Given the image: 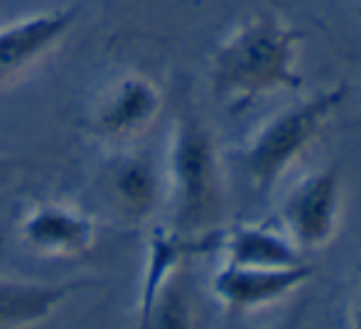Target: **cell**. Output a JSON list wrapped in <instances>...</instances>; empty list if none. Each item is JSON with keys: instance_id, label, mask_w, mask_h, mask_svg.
I'll list each match as a JSON object with an SVG mask.
<instances>
[{"instance_id": "cell-4", "label": "cell", "mask_w": 361, "mask_h": 329, "mask_svg": "<svg viewBox=\"0 0 361 329\" xmlns=\"http://www.w3.org/2000/svg\"><path fill=\"white\" fill-rule=\"evenodd\" d=\"M160 111V86L140 72H123L101 86L89 106L86 123L99 143L118 150L143 135Z\"/></svg>"}, {"instance_id": "cell-13", "label": "cell", "mask_w": 361, "mask_h": 329, "mask_svg": "<svg viewBox=\"0 0 361 329\" xmlns=\"http://www.w3.org/2000/svg\"><path fill=\"white\" fill-rule=\"evenodd\" d=\"M10 172H13V163H10V160H5L3 155H0V185L8 180Z\"/></svg>"}, {"instance_id": "cell-3", "label": "cell", "mask_w": 361, "mask_h": 329, "mask_svg": "<svg viewBox=\"0 0 361 329\" xmlns=\"http://www.w3.org/2000/svg\"><path fill=\"white\" fill-rule=\"evenodd\" d=\"M347 96L349 91L344 86H329L268 118L243 150V167L253 187L271 192L290 167L312 148Z\"/></svg>"}, {"instance_id": "cell-6", "label": "cell", "mask_w": 361, "mask_h": 329, "mask_svg": "<svg viewBox=\"0 0 361 329\" xmlns=\"http://www.w3.org/2000/svg\"><path fill=\"white\" fill-rule=\"evenodd\" d=\"M342 216V180L334 167H324L288 192L281 204L283 231L300 251H317L337 236Z\"/></svg>"}, {"instance_id": "cell-14", "label": "cell", "mask_w": 361, "mask_h": 329, "mask_svg": "<svg viewBox=\"0 0 361 329\" xmlns=\"http://www.w3.org/2000/svg\"><path fill=\"white\" fill-rule=\"evenodd\" d=\"M359 20H361V8H359Z\"/></svg>"}, {"instance_id": "cell-11", "label": "cell", "mask_w": 361, "mask_h": 329, "mask_svg": "<svg viewBox=\"0 0 361 329\" xmlns=\"http://www.w3.org/2000/svg\"><path fill=\"white\" fill-rule=\"evenodd\" d=\"M224 251V263L253 268H293L300 266L302 251L286 236V231L268 229L261 224H243L214 236Z\"/></svg>"}, {"instance_id": "cell-8", "label": "cell", "mask_w": 361, "mask_h": 329, "mask_svg": "<svg viewBox=\"0 0 361 329\" xmlns=\"http://www.w3.org/2000/svg\"><path fill=\"white\" fill-rule=\"evenodd\" d=\"M74 23V10H44L0 25V89L52 54Z\"/></svg>"}, {"instance_id": "cell-2", "label": "cell", "mask_w": 361, "mask_h": 329, "mask_svg": "<svg viewBox=\"0 0 361 329\" xmlns=\"http://www.w3.org/2000/svg\"><path fill=\"white\" fill-rule=\"evenodd\" d=\"M162 175L177 234L209 236L207 231L224 214V175L214 133L195 113L180 116L172 125Z\"/></svg>"}, {"instance_id": "cell-10", "label": "cell", "mask_w": 361, "mask_h": 329, "mask_svg": "<svg viewBox=\"0 0 361 329\" xmlns=\"http://www.w3.org/2000/svg\"><path fill=\"white\" fill-rule=\"evenodd\" d=\"M72 292V283H42L0 275V329H25L49 320Z\"/></svg>"}, {"instance_id": "cell-9", "label": "cell", "mask_w": 361, "mask_h": 329, "mask_svg": "<svg viewBox=\"0 0 361 329\" xmlns=\"http://www.w3.org/2000/svg\"><path fill=\"white\" fill-rule=\"evenodd\" d=\"M312 275L307 263L293 268H253L221 263L212 275V292L233 312H256L302 287Z\"/></svg>"}, {"instance_id": "cell-7", "label": "cell", "mask_w": 361, "mask_h": 329, "mask_svg": "<svg viewBox=\"0 0 361 329\" xmlns=\"http://www.w3.org/2000/svg\"><path fill=\"white\" fill-rule=\"evenodd\" d=\"M18 236L42 258H76L96 246L99 224L94 214L72 201L39 199L20 214Z\"/></svg>"}, {"instance_id": "cell-12", "label": "cell", "mask_w": 361, "mask_h": 329, "mask_svg": "<svg viewBox=\"0 0 361 329\" xmlns=\"http://www.w3.org/2000/svg\"><path fill=\"white\" fill-rule=\"evenodd\" d=\"M349 327L352 329H361V285L354 295V302H352V312H349Z\"/></svg>"}, {"instance_id": "cell-5", "label": "cell", "mask_w": 361, "mask_h": 329, "mask_svg": "<svg viewBox=\"0 0 361 329\" xmlns=\"http://www.w3.org/2000/svg\"><path fill=\"white\" fill-rule=\"evenodd\" d=\"M96 190L109 214L128 226L147 224L165 199L162 167L147 153L118 148L104 160Z\"/></svg>"}, {"instance_id": "cell-1", "label": "cell", "mask_w": 361, "mask_h": 329, "mask_svg": "<svg viewBox=\"0 0 361 329\" xmlns=\"http://www.w3.org/2000/svg\"><path fill=\"white\" fill-rule=\"evenodd\" d=\"M300 84V32L273 10L246 18L212 54V86L233 106H251Z\"/></svg>"}]
</instances>
